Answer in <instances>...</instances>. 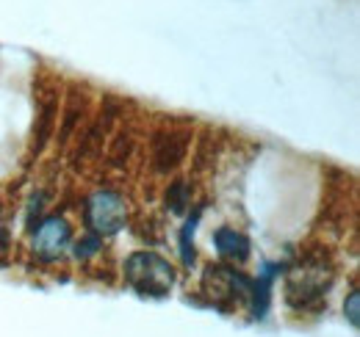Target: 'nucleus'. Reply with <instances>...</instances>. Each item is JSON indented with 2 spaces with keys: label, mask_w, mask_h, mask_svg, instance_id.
I'll use <instances>...</instances> for the list:
<instances>
[{
  "label": "nucleus",
  "mask_w": 360,
  "mask_h": 337,
  "mask_svg": "<svg viewBox=\"0 0 360 337\" xmlns=\"http://www.w3.org/2000/svg\"><path fill=\"white\" fill-rule=\"evenodd\" d=\"M125 282L139 296L164 298L175 288V268L155 252H134L125 260Z\"/></svg>",
  "instance_id": "f257e3e1"
},
{
  "label": "nucleus",
  "mask_w": 360,
  "mask_h": 337,
  "mask_svg": "<svg viewBox=\"0 0 360 337\" xmlns=\"http://www.w3.org/2000/svg\"><path fill=\"white\" fill-rule=\"evenodd\" d=\"M84 216L94 235H117L128 221V208L117 191H97L86 199Z\"/></svg>",
  "instance_id": "f03ea898"
},
{
  "label": "nucleus",
  "mask_w": 360,
  "mask_h": 337,
  "mask_svg": "<svg viewBox=\"0 0 360 337\" xmlns=\"http://www.w3.org/2000/svg\"><path fill=\"white\" fill-rule=\"evenodd\" d=\"M250 288H252V282L244 274L233 271V268H225V265H208L205 268L202 291L211 296L214 304L222 307V310H230L233 304H238V298H247Z\"/></svg>",
  "instance_id": "7ed1b4c3"
},
{
  "label": "nucleus",
  "mask_w": 360,
  "mask_h": 337,
  "mask_svg": "<svg viewBox=\"0 0 360 337\" xmlns=\"http://www.w3.org/2000/svg\"><path fill=\"white\" fill-rule=\"evenodd\" d=\"M70 238H72L70 224L61 216H50L34 232V254L39 260H56L58 254L67 249Z\"/></svg>",
  "instance_id": "20e7f679"
},
{
  "label": "nucleus",
  "mask_w": 360,
  "mask_h": 337,
  "mask_svg": "<svg viewBox=\"0 0 360 337\" xmlns=\"http://www.w3.org/2000/svg\"><path fill=\"white\" fill-rule=\"evenodd\" d=\"M327 288H330V271H324L321 265L305 268V271L300 268L288 279V301L297 307H308L316 298H321Z\"/></svg>",
  "instance_id": "39448f33"
},
{
  "label": "nucleus",
  "mask_w": 360,
  "mask_h": 337,
  "mask_svg": "<svg viewBox=\"0 0 360 337\" xmlns=\"http://www.w3.org/2000/svg\"><path fill=\"white\" fill-rule=\"evenodd\" d=\"M214 244H217V249H219V254H222L225 260L244 263V260L250 257V238H247L244 232L233 230V227H219V230L214 232Z\"/></svg>",
  "instance_id": "423d86ee"
},
{
  "label": "nucleus",
  "mask_w": 360,
  "mask_h": 337,
  "mask_svg": "<svg viewBox=\"0 0 360 337\" xmlns=\"http://www.w3.org/2000/svg\"><path fill=\"white\" fill-rule=\"evenodd\" d=\"M277 271H280V265H264V271L258 274V279L252 282V288H250V298H252V318H264V312H266V307H269V291H271V282H274V277H277Z\"/></svg>",
  "instance_id": "0eeeda50"
},
{
  "label": "nucleus",
  "mask_w": 360,
  "mask_h": 337,
  "mask_svg": "<svg viewBox=\"0 0 360 337\" xmlns=\"http://www.w3.org/2000/svg\"><path fill=\"white\" fill-rule=\"evenodd\" d=\"M183 152H186V141L175 136V133H169V136H161L158 141H155V168H161V171H167V168L178 166L180 158H183Z\"/></svg>",
  "instance_id": "6e6552de"
},
{
  "label": "nucleus",
  "mask_w": 360,
  "mask_h": 337,
  "mask_svg": "<svg viewBox=\"0 0 360 337\" xmlns=\"http://www.w3.org/2000/svg\"><path fill=\"white\" fill-rule=\"evenodd\" d=\"M197 221H200V213H194L186 227H183V235H180V257H183V265H191L194 263V230H197Z\"/></svg>",
  "instance_id": "1a4fd4ad"
},
{
  "label": "nucleus",
  "mask_w": 360,
  "mask_h": 337,
  "mask_svg": "<svg viewBox=\"0 0 360 337\" xmlns=\"http://www.w3.org/2000/svg\"><path fill=\"white\" fill-rule=\"evenodd\" d=\"M167 205H172V213H183L188 205V194H186V183H175L167 191Z\"/></svg>",
  "instance_id": "9d476101"
},
{
  "label": "nucleus",
  "mask_w": 360,
  "mask_h": 337,
  "mask_svg": "<svg viewBox=\"0 0 360 337\" xmlns=\"http://www.w3.org/2000/svg\"><path fill=\"white\" fill-rule=\"evenodd\" d=\"M344 315L349 318L352 329H358L360 326V293L358 291H352V293L347 296V301H344Z\"/></svg>",
  "instance_id": "9b49d317"
},
{
  "label": "nucleus",
  "mask_w": 360,
  "mask_h": 337,
  "mask_svg": "<svg viewBox=\"0 0 360 337\" xmlns=\"http://www.w3.org/2000/svg\"><path fill=\"white\" fill-rule=\"evenodd\" d=\"M97 249H100V235L91 232V235H86L84 241L75 244V257H78V260H86V257H91Z\"/></svg>",
  "instance_id": "f8f14e48"
}]
</instances>
